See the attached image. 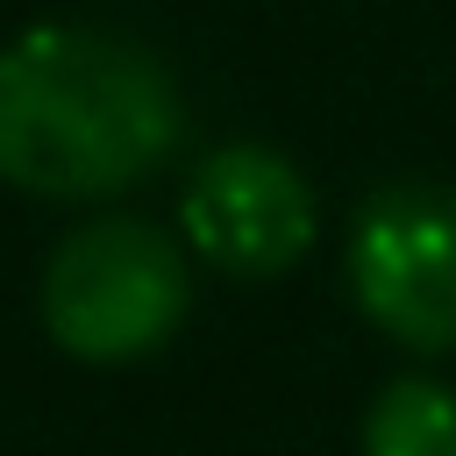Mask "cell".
Here are the masks:
<instances>
[{
  "label": "cell",
  "instance_id": "4",
  "mask_svg": "<svg viewBox=\"0 0 456 456\" xmlns=\"http://www.w3.org/2000/svg\"><path fill=\"white\" fill-rule=\"evenodd\" d=\"M178 242L228 278H285L321 242V192L285 150L256 135L214 142L178 185Z\"/></svg>",
  "mask_w": 456,
  "mask_h": 456
},
{
  "label": "cell",
  "instance_id": "1",
  "mask_svg": "<svg viewBox=\"0 0 456 456\" xmlns=\"http://www.w3.org/2000/svg\"><path fill=\"white\" fill-rule=\"evenodd\" d=\"M185 142L171 64L107 21H21L0 43V185L28 200H121Z\"/></svg>",
  "mask_w": 456,
  "mask_h": 456
},
{
  "label": "cell",
  "instance_id": "3",
  "mask_svg": "<svg viewBox=\"0 0 456 456\" xmlns=\"http://www.w3.org/2000/svg\"><path fill=\"white\" fill-rule=\"evenodd\" d=\"M349 306L406 356L456 349V185L399 178L378 185L342 235Z\"/></svg>",
  "mask_w": 456,
  "mask_h": 456
},
{
  "label": "cell",
  "instance_id": "5",
  "mask_svg": "<svg viewBox=\"0 0 456 456\" xmlns=\"http://www.w3.org/2000/svg\"><path fill=\"white\" fill-rule=\"evenodd\" d=\"M363 456H456V385L435 370H399L370 392L356 420Z\"/></svg>",
  "mask_w": 456,
  "mask_h": 456
},
{
  "label": "cell",
  "instance_id": "2",
  "mask_svg": "<svg viewBox=\"0 0 456 456\" xmlns=\"http://www.w3.org/2000/svg\"><path fill=\"white\" fill-rule=\"evenodd\" d=\"M192 314V256L178 228L142 214H93L64 228L36 278V321L57 356L121 370L157 356Z\"/></svg>",
  "mask_w": 456,
  "mask_h": 456
}]
</instances>
